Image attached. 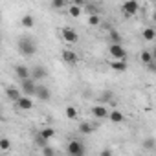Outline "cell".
I'll use <instances>...</instances> for the list:
<instances>
[{
  "label": "cell",
  "mask_w": 156,
  "mask_h": 156,
  "mask_svg": "<svg viewBox=\"0 0 156 156\" xmlns=\"http://www.w3.org/2000/svg\"><path fill=\"white\" fill-rule=\"evenodd\" d=\"M68 13L73 17V19H79L81 17V13H83V9H81V6H70V9H68Z\"/></svg>",
  "instance_id": "obj_19"
},
{
  "label": "cell",
  "mask_w": 156,
  "mask_h": 156,
  "mask_svg": "<svg viewBox=\"0 0 156 156\" xmlns=\"http://www.w3.org/2000/svg\"><path fill=\"white\" fill-rule=\"evenodd\" d=\"M94 129H96V125L94 123H88V121H83L79 125V132L81 134H90V132H94Z\"/></svg>",
  "instance_id": "obj_15"
},
{
  "label": "cell",
  "mask_w": 156,
  "mask_h": 156,
  "mask_svg": "<svg viewBox=\"0 0 156 156\" xmlns=\"http://www.w3.org/2000/svg\"><path fill=\"white\" fill-rule=\"evenodd\" d=\"M35 96H37L41 101H48V99L51 98V92H50L48 87H44V85H37V87H35Z\"/></svg>",
  "instance_id": "obj_7"
},
{
  "label": "cell",
  "mask_w": 156,
  "mask_h": 156,
  "mask_svg": "<svg viewBox=\"0 0 156 156\" xmlns=\"http://www.w3.org/2000/svg\"><path fill=\"white\" fill-rule=\"evenodd\" d=\"M62 61L68 62V64H75L77 62V55L73 51H70V50H64L62 51Z\"/></svg>",
  "instance_id": "obj_14"
},
{
  "label": "cell",
  "mask_w": 156,
  "mask_h": 156,
  "mask_svg": "<svg viewBox=\"0 0 156 156\" xmlns=\"http://www.w3.org/2000/svg\"><path fill=\"white\" fill-rule=\"evenodd\" d=\"M107 116H108V119H110L112 123H123V121H125V116H123L119 110H112V112H108Z\"/></svg>",
  "instance_id": "obj_13"
},
{
  "label": "cell",
  "mask_w": 156,
  "mask_h": 156,
  "mask_svg": "<svg viewBox=\"0 0 156 156\" xmlns=\"http://www.w3.org/2000/svg\"><path fill=\"white\" fill-rule=\"evenodd\" d=\"M88 24H90V26H99V24H101L99 15H98V13H92V15L88 17Z\"/></svg>",
  "instance_id": "obj_22"
},
{
  "label": "cell",
  "mask_w": 156,
  "mask_h": 156,
  "mask_svg": "<svg viewBox=\"0 0 156 156\" xmlns=\"http://www.w3.org/2000/svg\"><path fill=\"white\" fill-rule=\"evenodd\" d=\"M154 37H156V31H154L152 28H145V30H143V39H145V41L151 42V41H154Z\"/></svg>",
  "instance_id": "obj_20"
},
{
  "label": "cell",
  "mask_w": 156,
  "mask_h": 156,
  "mask_svg": "<svg viewBox=\"0 0 156 156\" xmlns=\"http://www.w3.org/2000/svg\"><path fill=\"white\" fill-rule=\"evenodd\" d=\"M15 103H17V107H19L20 110H31V108H33V101L30 99V96H20Z\"/></svg>",
  "instance_id": "obj_9"
},
{
  "label": "cell",
  "mask_w": 156,
  "mask_h": 156,
  "mask_svg": "<svg viewBox=\"0 0 156 156\" xmlns=\"http://www.w3.org/2000/svg\"><path fill=\"white\" fill-rule=\"evenodd\" d=\"M41 136H42L44 140H51V138L55 136V129H53V127H46V129L41 130Z\"/></svg>",
  "instance_id": "obj_18"
},
{
  "label": "cell",
  "mask_w": 156,
  "mask_h": 156,
  "mask_svg": "<svg viewBox=\"0 0 156 156\" xmlns=\"http://www.w3.org/2000/svg\"><path fill=\"white\" fill-rule=\"evenodd\" d=\"M92 114H94L96 118H99V119H101V118H107L108 110H107L105 107H94V108H92Z\"/></svg>",
  "instance_id": "obj_17"
},
{
  "label": "cell",
  "mask_w": 156,
  "mask_h": 156,
  "mask_svg": "<svg viewBox=\"0 0 156 156\" xmlns=\"http://www.w3.org/2000/svg\"><path fill=\"white\" fill-rule=\"evenodd\" d=\"M110 41L112 42H121V35L116 30H110Z\"/></svg>",
  "instance_id": "obj_26"
},
{
  "label": "cell",
  "mask_w": 156,
  "mask_h": 156,
  "mask_svg": "<svg viewBox=\"0 0 156 156\" xmlns=\"http://www.w3.org/2000/svg\"><path fill=\"white\" fill-rule=\"evenodd\" d=\"M123 15L125 17H132V15H136L138 13V9H140V4H138V0H127V2L123 4Z\"/></svg>",
  "instance_id": "obj_4"
},
{
  "label": "cell",
  "mask_w": 156,
  "mask_h": 156,
  "mask_svg": "<svg viewBox=\"0 0 156 156\" xmlns=\"http://www.w3.org/2000/svg\"><path fill=\"white\" fill-rule=\"evenodd\" d=\"M46 75H48V72H46L44 66H35V68L30 72V77H31L33 81H42Z\"/></svg>",
  "instance_id": "obj_8"
},
{
  "label": "cell",
  "mask_w": 156,
  "mask_h": 156,
  "mask_svg": "<svg viewBox=\"0 0 156 156\" xmlns=\"http://www.w3.org/2000/svg\"><path fill=\"white\" fill-rule=\"evenodd\" d=\"M110 55L114 59H127V50L121 46V42H112L110 44Z\"/></svg>",
  "instance_id": "obj_5"
},
{
  "label": "cell",
  "mask_w": 156,
  "mask_h": 156,
  "mask_svg": "<svg viewBox=\"0 0 156 156\" xmlns=\"http://www.w3.org/2000/svg\"><path fill=\"white\" fill-rule=\"evenodd\" d=\"M62 39L66 41V42H77V41H79V35H77V31L73 30V28H62Z\"/></svg>",
  "instance_id": "obj_6"
},
{
  "label": "cell",
  "mask_w": 156,
  "mask_h": 156,
  "mask_svg": "<svg viewBox=\"0 0 156 156\" xmlns=\"http://www.w3.org/2000/svg\"><path fill=\"white\" fill-rule=\"evenodd\" d=\"M66 151H68V154H72V156H83L85 152H87V149H85V145L81 143V141H70L68 143V147H66Z\"/></svg>",
  "instance_id": "obj_3"
},
{
  "label": "cell",
  "mask_w": 156,
  "mask_h": 156,
  "mask_svg": "<svg viewBox=\"0 0 156 156\" xmlns=\"http://www.w3.org/2000/svg\"><path fill=\"white\" fill-rule=\"evenodd\" d=\"M15 73H17L19 79H28V77H30V68L24 66V64H17L15 66Z\"/></svg>",
  "instance_id": "obj_11"
},
{
  "label": "cell",
  "mask_w": 156,
  "mask_h": 156,
  "mask_svg": "<svg viewBox=\"0 0 156 156\" xmlns=\"http://www.w3.org/2000/svg\"><path fill=\"white\" fill-rule=\"evenodd\" d=\"M41 152H42L44 156H51V154H55V149H53V147H48V145H44Z\"/></svg>",
  "instance_id": "obj_27"
},
{
  "label": "cell",
  "mask_w": 156,
  "mask_h": 156,
  "mask_svg": "<svg viewBox=\"0 0 156 156\" xmlns=\"http://www.w3.org/2000/svg\"><path fill=\"white\" fill-rule=\"evenodd\" d=\"M110 68L116 70V72H125V70H127V59H116V61H110Z\"/></svg>",
  "instance_id": "obj_10"
},
{
  "label": "cell",
  "mask_w": 156,
  "mask_h": 156,
  "mask_svg": "<svg viewBox=\"0 0 156 156\" xmlns=\"http://www.w3.org/2000/svg\"><path fill=\"white\" fill-rule=\"evenodd\" d=\"M6 96H8L11 101H17V99L22 96V92H20V88H17V87H8V88H6Z\"/></svg>",
  "instance_id": "obj_12"
},
{
  "label": "cell",
  "mask_w": 156,
  "mask_h": 156,
  "mask_svg": "<svg viewBox=\"0 0 156 156\" xmlns=\"http://www.w3.org/2000/svg\"><path fill=\"white\" fill-rule=\"evenodd\" d=\"M64 114H66V118H70V119H75V118H77V108H75V107H66Z\"/></svg>",
  "instance_id": "obj_23"
},
{
  "label": "cell",
  "mask_w": 156,
  "mask_h": 156,
  "mask_svg": "<svg viewBox=\"0 0 156 156\" xmlns=\"http://www.w3.org/2000/svg\"><path fill=\"white\" fill-rule=\"evenodd\" d=\"M112 154V151L110 149H105V151H101V156H110Z\"/></svg>",
  "instance_id": "obj_31"
},
{
  "label": "cell",
  "mask_w": 156,
  "mask_h": 156,
  "mask_svg": "<svg viewBox=\"0 0 156 156\" xmlns=\"http://www.w3.org/2000/svg\"><path fill=\"white\" fill-rule=\"evenodd\" d=\"M0 149H2V151H9L11 149V141L8 138H0Z\"/></svg>",
  "instance_id": "obj_24"
},
{
  "label": "cell",
  "mask_w": 156,
  "mask_h": 156,
  "mask_svg": "<svg viewBox=\"0 0 156 156\" xmlns=\"http://www.w3.org/2000/svg\"><path fill=\"white\" fill-rule=\"evenodd\" d=\"M112 98H114V94H112V92H105L101 99H103V101H112Z\"/></svg>",
  "instance_id": "obj_30"
},
{
  "label": "cell",
  "mask_w": 156,
  "mask_h": 156,
  "mask_svg": "<svg viewBox=\"0 0 156 156\" xmlns=\"http://www.w3.org/2000/svg\"><path fill=\"white\" fill-rule=\"evenodd\" d=\"M35 141H37V145H41V147H44V145H48V140H44V138H42L41 134L37 136V140H35Z\"/></svg>",
  "instance_id": "obj_28"
},
{
  "label": "cell",
  "mask_w": 156,
  "mask_h": 156,
  "mask_svg": "<svg viewBox=\"0 0 156 156\" xmlns=\"http://www.w3.org/2000/svg\"><path fill=\"white\" fill-rule=\"evenodd\" d=\"M143 147H145V149H154V140H152V138H149V140H145V143H143Z\"/></svg>",
  "instance_id": "obj_29"
},
{
  "label": "cell",
  "mask_w": 156,
  "mask_h": 156,
  "mask_svg": "<svg viewBox=\"0 0 156 156\" xmlns=\"http://www.w3.org/2000/svg\"><path fill=\"white\" fill-rule=\"evenodd\" d=\"M66 6V0H51V8L53 9H62Z\"/></svg>",
  "instance_id": "obj_25"
},
{
  "label": "cell",
  "mask_w": 156,
  "mask_h": 156,
  "mask_svg": "<svg viewBox=\"0 0 156 156\" xmlns=\"http://www.w3.org/2000/svg\"><path fill=\"white\" fill-rule=\"evenodd\" d=\"M72 2H73L75 6H83V4H85V0H72Z\"/></svg>",
  "instance_id": "obj_32"
},
{
  "label": "cell",
  "mask_w": 156,
  "mask_h": 156,
  "mask_svg": "<svg viewBox=\"0 0 156 156\" xmlns=\"http://www.w3.org/2000/svg\"><path fill=\"white\" fill-rule=\"evenodd\" d=\"M154 57H152V51H149V50H143L141 51V62L143 64H147V62H151Z\"/></svg>",
  "instance_id": "obj_21"
},
{
  "label": "cell",
  "mask_w": 156,
  "mask_h": 156,
  "mask_svg": "<svg viewBox=\"0 0 156 156\" xmlns=\"http://www.w3.org/2000/svg\"><path fill=\"white\" fill-rule=\"evenodd\" d=\"M17 48H19V51H20L22 55H26V57H31V55L37 51V44L33 42L31 37H20L19 42H17Z\"/></svg>",
  "instance_id": "obj_1"
},
{
  "label": "cell",
  "mask_w": 156,
  "mask_h": 156,
  "mask_svg": "<svg viewBox=\"0 0 156 156\" xmlns=\"http://www.w3.org/2000/svg\"><path fill=\"white\" fill-rule=\"evenodd\" d=\"M35 87H37V83L31 79V77H28V79H20V92H22V96H35Z\"/></svg>",
  "instance_id": "obj_2"
},
{
  "label": "cell",
  "mask_w": 156,
  "mask_h": 156,
  "mask_svg": "<svg viewBox=\"0 0 156 156\" xmlns=\"http://www.w3.org/2000/svg\"><path fill=\"white\" fill-rule=\"evenodd\" d=\"M20 24H22L24 28H33V26H35V19H33V15H24V17L20 19Z\"/></svg>",
  "instance_id": "obj_16"
}]
</instances>
